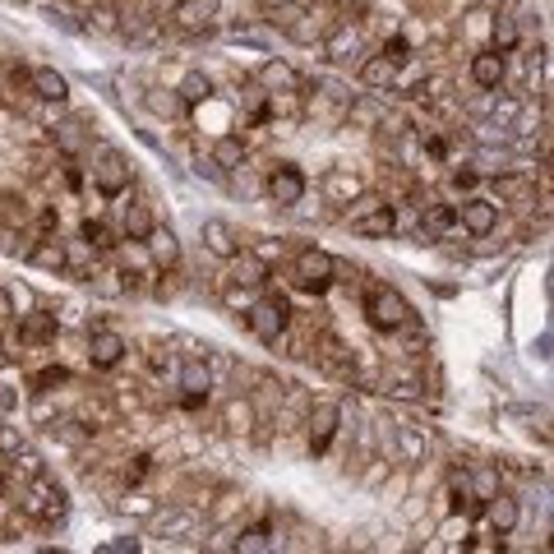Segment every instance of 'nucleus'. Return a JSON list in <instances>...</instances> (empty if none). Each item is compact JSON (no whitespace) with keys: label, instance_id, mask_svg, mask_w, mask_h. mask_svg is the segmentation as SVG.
Segmentation results:
<instances>
[{"label":"nucleus","instance_id":"1","mask_svg":"<svg viewBox=\"0 0 554 554\" xmlns=\"http://www.w3.org/2000/svg\"><path fill=\"white\" fill-rule=\"evenodd\" d=\"M361 310H365V319H370V328H379V333H398L402 324L416 319V310L407 305V296H402L398 287H388V282H379V287L365 291Z\"/></svg>","mask_w":554,"mask_h":554},{"label":"nucleus","instance_id":"2","mask_svg":"<svg viewBox=\"0 0 554 554\" xmlns=\"http://www.w3.org/2000/svg\"><path fill=\"white\" fill-rule=\"evenodd\" d=\"M291 282L301 291H310V296H328L333 282H338V259L328 250H319V245H305V250L291 259Z\"/></svg>","mask_w":554,"mask_h":554},{"label":"nucleus","instance_id":"3","mask_svg":"<svg viewBox=\"0 0 554 554\" xmlns=\"http://www.w3.org/2000/svg\"><path fill=\"white\" fill-rule=\"evenodd\" d=\"M291 301L287 296H277V291H268V296H254V305L250 310L241 314V324L250 328L254 338L264 342V347H273L277 342V333H282V328H291Z\"/></svg>","mask_w":554,"mask_h":554},{"label":"nucleus","instance_id":"4","mask_svg":"<svg viewBox=\"0 0 554 554\" xmlns=\"http://www.w3.org/2000/svg\"><path fill=\"white\" fill-rule=\"evenodd\" d=\"M88 176H93L97 194H107V199H121V194L130 190V181H134V167H130V157H125L116 144H97Z\"/></svg>","mask_w":554,"mask_h":554},{"label":"nucleus","instance_id":"5","mask_svg":"<svg viewBox=\"0 0 554 554\" xmlns=\"http://www.w3.org/2000/svg\"><path fill=\"white\" fill-rule=\"evenodd\" d=\"M125 351H130V342H125L116 328H107V324L84 328V356L93 370H116V365L125 361Z\"/></svg>","mask_w":554,"mask_h":554},{"label":"nucleus","instance_id":"6","mask_svg":"<svg viewBox=\"0 0 554 554\" xmlns=\"http://www.w3.org/2000/svg\"><path fill=\"white\" fill-rule=\"evenodd\" d=\"M14 338L24 342V347H56V338H61V319H56V310H37V305H28V310L14 319Z\"/></svg>","mask_w":554,"mask_h":554},{"label":"nucleus","instance_id":"7","mask_svg":"<svg viewBox=\"0 0 554 554\" xmlns=\"http://www.w3.org/2000/svg\"><path fill=\"white\" fill-rule=\"evenodd\" d=\"M305 190H310V181H305V171H301V167H291V162H277V167H268V176H264V194L273 199L277 208L301 204Z\"/></svg>","mask_w":554,"mask_h":554},{"label":"nucleus","instance_id":"8","mask_svg":"<svg viewBox=\"0 0 554 554\" xmlns=\"http://www.w3.org/2000/svg\"><path fill=\"white\" fill-rule=\"evenodd\" d=\"M333 24H338V10H333V5H301L287 28V37L301 42V47H314V42H324Z\"/></svg>","mask_w":554,"mask_h":554},{"label":"nucleus","instance_id":"9","mask_svg":"<svg viewBox=\"0 0 554 554\" xmlns=\"http://www.w3.org/2000/svg\"><path fill=\"white\" fill-rule=\"evenodd\" d=\"M458 227L467 231L471 241L494 236V227H499V204H494V199H485V194H467V199L458 204Z\"/></svg>","mask_w":554,"mask_h":554},{"label":"nucleus","instance_id":"10","mask_svg":"<svg viewBox=\"0 0 554 554\" xmlns=\"http://www.w3.org/2000/svg\"><path fill=\"white\" fill-rule=\"evenodd\" d=\"M338 425H342V402H310V407H305V434H310V453H314V458L333 444Z\"/></svg>","mask_w":554,"mask_h":554},{"label":"nucleus","instance_id":"11","mask_svg":"<svg viewBox=\"0 0 554 554\" xmlns=\"http://www.w3.org/2000/svg\"><path fill=\"white\" fill-rule=\"evenodd\" d=\"M153 536H162V541H176V536H208V522H204V513L194 504H185V508H157L153 513Z\"/></svg>","mask_w":554,"mask_h":554},{"label":"nucleus","instance_id":"12","mask_svg":"<svg viewBox=\"0 0 554 554\" xmlns=\"http://www.w3.org/2000/svg\"><path fill=\"white\" fill-rule=\"evenodd\" d=\"M199 241H204V250L213 254V259H222V264H227V259H236V254H241L245 236L231 227L227 217H204V222H199Z\"/></svg>","mask_w":554,"mask_h":554},{"label":"nucleus","instance_id":"13","mask_svg":"<svg viewBox=\"0 0 554 554\" xmlns=\"http://www.w3.org/2000/svg\"><path fill=\"white\" fill-rule=\"evenodd\" d=\"M467 74H471V84L481 88V93H499V88H504V79H508V51L481 47L476 56H471Z\"/></svg>","mask_w":554,"mask_h":554},{"label":"nucleus","instance_id":"14","mask_svg":"<svg viewBox=\"0 0 554 554\" xmlns=\"http://www.w3.org/2000/svg\"><path fill=\"white\" fill-rule=\"evenodd\" d=\"M319 47H324L328 61H351V56H365V33H361V24L338 19V24L328 28V37L319 42Z\"/></svg>","mask_w":554,"mask_h":554},{"label":"nucleus","instance_id":"15","mask_svg":"<svg viewBox=\"0 0 554 554\" xmlns=\"http://www.w3.org/2000/svg\"><path fill=\"white\" fill-rule=\"evenodd\" d=\"M347 227L356 231V236H365V241H388V236L398 231V208L384 199V204L365 208L361 217H347Z\"/></svg>","mask_w":554,"mask_h":554},{"label":"nucleus","instance_id":"16","mask_svg":"<svg viewBox=\"0 0 554 554\" xmlns=\"http://www.w3.org/2000/svg\"><path fill=\"white\" fill-rule=\"evenodd\" d=\"M171 19H176L185 33H213V24L222 19V0H176Z\"/></svg>","mask_w":554,"mask_h":554},{"label":"nucleus","instance_id":"17","mask_svg":"<svg viewBox=\"0 0 554 554\" xmlns=\"http://www.w3.org/2000/svg\"><path fill=\"white\" fill-rule=\"evenodd\" d=\"M490 199L499 208L504 204H531V194H536V181H531L527 171H494L490 176Z\"/></svg>","mask_w":554,"mask_h":554},{"label":"nucleus","instance_id":"18","mask_svg":"<svg viewBox=\"0 0 554 554\" xmlns=\"http://www.w3.org/2000/svg\"><path fill=\"white\" fill-rule=\"evenodd\" d=\"M28 93H33L37 102L65 107V102H70V79H65L61 70H51V65H37V70H28Z\"/></svg>","mask_w":554,"mask_h":554},{"label":"nucleus","instance_id":"19","mask_svg":"<svg viewBox=\"0 0 554 554\" xmlns=\"http://www.w3.org/2000/svg\"><path fill=\"white\" fill-rule=\"evenodd\" d=\"M458 231V204H421V245H434L439 236Z\"/></svg>","mask_w":554,"mask_h":554},{"label":"nucleus","instance_id":"20","mask_svg":"<svg viewBox=\"0 0 554 554\" xmlns=\"http://www.w3.org/2000/svg\"><path fill=\"white\" fill-rule=\"evenodd\" d=\"M254 84L264 88V93H296V88H305V79H301V70L287 61H264L254 70Z\"/></svg>","mask_w":554,"mask_h":554},{"label":"nucleus","instance_id":"21","mask_svg":"<svg viewBox=\"0 0 554 554\" xmlns=\"http://www.w3.org/2000/svg\"><path fill=\"white\" fill-rule=\"evenodd\" d=\"M227 282H241V287H268V282H273V268L241 245V254L227 259Z\"/></svg>","mask_w":554,"mask_h":554},{"label":"nucleus","instance_id":"22","mask_svg":"<svg viewBox=\"0 0 554 554\" xmlns=\"http://www.w3.org/2000/svg\"><path fill=\"white\" fill-rule=\"evenodd\" d=\"M356 79H361V88H370V93H388L393 79H398V65L388 61V56H379V51H365Z\"/></svg>","mask_w":554,"mask_h":554},{"label":"nucleus","instance_id":"23","mask_svg":"<svg viewBox=\"0 0 554 554\" xmlns=\"http://www.w3.org/2000/svg\"><path fill=\"white\" fill-rule=\"evenodd\" d=\"M84 277H88V291H93L97 301H121V296H130V287H125V273L116 264H93Z\"/></svg>","mask_w":554,"mask_h":554},{"label":"nucleus","instance_id":"24","mask_svg":"<svg viewBox=\"0 0 554 554\" xmlns=\"http://www.w3.org/2000/svg\"><path fill=\"white\" fill-rule=\"evenodd\" d=\"M24 259L37 268V273H65V241L61 236H37L24 250Z\"/></svg>","mask_w":554,"mask_h":554},{"label":"nucleus","instance_id":"25","mask_svg":"<svg viewBox=\"0 0 554 554\" xmlns=\"http://www.w3.org/2000/svg\"><path fill=\"white\" fill-rule=\"evenodd\" d=\"M222 425H227V434H236V439H245V434L259 430V411H254V398H227L222 402Z\"/></svg>","mask_w":554,"mask_h":554},{"label":"nucleus","instance_id":"26","mask_svg":"<svg viewBox=\"0 0 554 554\" xmlns=\"http://www.w3.org/2000/svg\"><path fill=\"white\" fill-rule=\"evenodd\" d=\"M144 250H148V259H153V268H176V264H181V241H176V231H171V227L148 231Z\"/></svg>","mask_w":554,"mask_h":554},{"label":"nucleus","instance_id":"27","mask_svg":"<svg viewBox=\"0 0 554 554\" xmlns=\"http://www.w3.org/2000/svg\"><path fill=\"white\" fill-rule=\"evenodd\" d=\"M481 518H490V527H494V536H508V531H518V518H522V508H518V499L513 494H494V499H485V513Z\"/></svg>","mask_w":554,"mask_h":554},{"label":"nucleus","instance_id":"28","mask_svg":"<svg viewBox=\"0 0 554 554\" xmlns=\"http://www.w3.org/2000/svg\"><path fill=\"white\" fill-rule=\"evenodd\" d=\"M393 439H398L402 467H421L425 453H430V434L416 430V425H398V430H393Z\"/></svg>","mask_w":554,"mask_h":554},{"label":"nucleus","instance_id":"29","mask_svg":"<svg viewBox=\"0 0 554 554\" xmlns=\"http://www.w3.org/2000/svg\"><path fill=\"white\" fill-rule=\"evenodd\" d=\"M361 190H365V181H361V176H351L347 167H333L324 176V199H328V204H342V208H347Z\"/></svg>","mask_w":554,"mask_h":554},{"label":"nucleus","instance_id":"30","mask_svg":"<svg viewBox=\"0 0 554 554\" xmlns=\"http://www.w3.org/2000/svg\"><path fill=\"white\" fill-rule=\"evenodd\" d=\"M217 162V171L227 176V171H236L241 162H250V148H245V139L241 134H217L213 139V153H208Z\"/></svg>","mask_w":554,"mask_h":554},{"label":"nucleus","instance_id":"31","mask_svg":"<svg viewBox=\"0 0 554 554\" xmlns=\"http://www.w3.org/2000/svg\"><path fill=\"white\" fill-rule=\"evenodd\" d=\"M176 384H181V393H213V370H208L204 356H185V365L176 370Z\"/></svg>","mask_w":554,"mask_h":554},{"label":"nucleus","instance_id":"32","mask_svg":"<svg viewBox=\"0 0 554 554\" xmlns=\"http://www.w3.org/2000/svg\"><path fill=\"white\" fill-rule=\"evenodd\" d=\"M153 227H157L153 208H148V204H125V213H121V231H125V241H144V236H148Z\"/></svg>","mask_w":554,"mask_h":554},{"label":"nucleus","instance_id":"33","mask_svg":"<svg viewBox=\"0 0 554 554\" xmlns=\"http://www.w3.org/2000/svg\"><path fill=\"white\" fill-rule=\"evenodd\" d=\"M84 241L93 245L97 254H111L116 245L125 241V231H116L111 222H102V217H88V222H84Z\"/></svg>","mask_w":554,"mask_h":554},{"label":"nucleus","instance_id":"34","mask_svg":"<svg viewBox=\"0 0 554 554\" xmlns=\"http://www.w3.org/2000/svg\"><path fill=\"white\" fill-rule=\"evenodd\" d=\"M70 365H42V370L28 379V393H61V388H70Z\"/></svg>","mask_w":554,"mask_h":554},{"label":"nucleus","instance_id":"35","mask_svg":"<svg viewBox=\"0 0 554 554\" xmlns=\"http://www.w3.org/2000/svg\"><path fill=\"white\" fill-rule=\"evenodd\" d=\"M504 490V481H499V467H476L467 476V494L476 499V504H485V499H494V494Z\"/></svg>","mask_w":554,"mask_h":554},{"label":"nucleus","instance_id":"36","mask_svg":"<svg viewBox=\"0 0 554 554\" xmlns=\"http://www.w3.org/2000/svg\"><path fill=\"white\" fill-rule=\"evenodd\" d=\"M518 42H522L518 19H513V14H494V19H490V47L494 51H513Z\"/></svg>","mask_w":554,"mask_h":554},{"label":"nucleus","instance_id":"37","mask_svg":"<svg viewBox=\"0 0 554 554\" xmlns=\"http://www.w3.org/2000/svg\"><path fill=\"white\" fill-rule=\"evenodd\" d=\"M176 93H181L190 107H199V102H208V97H213V79H208L204 70H185L181 84H176Z\"/></svg>","mask_w":554,"mask_h":554},{"label":"nucleus","instance_id":"38","mask_svg":"<svg viewBox=\"0 0 554 554\" xmlns=\"http://www.w3.org/2000/svg\"><path fill=\"white\" fill-rule=\"evenodd\" d=\"M97 264V250L88 241H65V273H88Z\"/></svg>","mask_w":554,"mask_h":554},{"label":"nucleus","instance_id":"39","mask_svg":"<svg viewBox=\"0 0 554 554\" xmlns=\"http://www.w3.org/2000/svg\"><path fill=\"white\" fill-rule=\"evenodd\" d=\"M148 107H153L157 116H171V121H181L185 111H190V102H185V97L171 88V93H148Z\"/></svg>","mask_w":554,"mask_h":554},{"label":"nucleus","instance_id":"40","mask_svg":"<svg viewBox=\"0 0 554 554\" xmlns=\"http://www.w3.org/2000/svg\"><path fill=\"white\" fill-rule=\"evenodd\" d=\"M84 144H88V134H84V125H79V121L56 125V148H61L65 157H74V153H79Z\"/></svg>","mask_w":554,"mask_h":554},{"label":"nucleus","instance_id":"41","mask_svg":"<svg viewBox=\"0 0 554 554\" xmlns=\"http://www.w3.org/2000/svg\"><path fill=\"white\" fill-rule=\"evenodd\" d=\"M379 56H388V61L398 65V70H402V65H411V61H416V51H411V42H407L402 33L384 37V42H379Z\"/></svg>","mask_w":554,"mask_h":554},{"label":"nucleus","instance_id":"42","mask_svg":"<svg viewBox=\"0 0 554 554\" xmlns=\"http://www.w3.org/2000/svg\"><path fill=\"white\" fill-rule=\"evenodd\" d=\"M254 296H259V287H241V282H227V287H222V305H227V310H250L254 305Z\"/></svg>","mask_w":554,"mask_h":554},{"label":"nucleus","instance_id":"43","mask_svg":"<svg viewBox=\"0 0 554 554\" xmlns=\"http://www.w3.org/2000/svg\"><path fill=\"white\" fill-rule=\"evenodd\" d=\"M93 24L88 28H97V33H121V14L111 10V5H93V14H88Z\"/></svg>","mask_w":554,"mask_h":554},{"label":"nucleus","instance_id":"44","mask_svg":"<svg viewBox=\"0 0 554 554\" xmlns=\"http://www.w3.org/2000/svg\"><path fill=\"white\" fill-rule=\"evenodd\" d=\"M245 250L259 254V259H264L268 268H277L282 259H287V245H282V241H254V245H245Z\"/></svg>","mask_w":554,"mask_h":554},{"label":"nucleus","instance_id":"45","mask_svg":"<svg viewBox=\"0 0 554 554\" xmlns=\"http://www.w3.org/2000/svg\"><path fill=\"white\" fill-rule=\"evenodd\" d=\"M19 448H24V434H19V425H0V458L10 462Z\"/></svg>","mask_w":554,"mask_h":554},{"label":"nucleus","instance_id":"46","mask_svg":"<svg viewBox=\"0 0 554 554\" xmlns=\"http://www.w3.org/2000/svg\"><path fill=\"white\" fill-rule=\"evenodd\" d=\"M388 398H402V402H421L425 398V384L421 379H402V384H393V388H384Z\"/></svg>","mask_w":554,"mask_h":554},{"label":"nucleus","instance_id":"47","mask_svg":"<svg viewBox=\"0 0 554 554\" xmlns=\"http://www.w3.org/2000/svg\"><path fill=\"white\" fill-rule=\"evenodd\" d=\"M448 185H453V190H462V194H471L476 185H481V171H476V167H458L453 176H448Z\"/></svg>","mask_w":554,"mask_h":554},{"label":"nucleus","instance_id":"48","mask_svg":"<svg viewBox=\"0 0 554 554\" xmlns=\"http://www.w3.org/2000/svg\"><path fill=\"white\" fill-rule=\"evenodd\" d=\"M19 319V305H14V296H10V287H0V333Z\"/></svg>","mask_w":554,"mask_h":554},{"label":"nucleus","instance_id":"49","mask_svg":"<svg viewBox=\"0 0 554 554\" xmlns=\"http://www.w3.org/2000/svg\"><path fill=\"white\" fill-rule=\"evenodd\" d=\"M148 471H153V462H148L144 453H139V458H130V467H125V485H139Z\"/></svg>","mask_w":554,"mask_h":554},{"label":"nucleus","instance_id":"50","mask_svg":"<svg viewBox=\"0 0 554 554\" xmlns=\"http://www.w3.org/2000/svg\"><path fill=\"white\" fill-rule=\"evenodd\" d=\"M444 536H448V541H462V545H467V518H462V513H453V518L444 522Z\"/></svg>","mask_w":554,"mask_h":554},{"label":"nucleus","instance_id":"51","mask_svg":"<svg viewBox=\"0 0 554 554\" xmlns=\"http://www.w3.org/2000/svg\"><path fill=\"white\" fill-rule=\"evenodd\" d=\"M139 545H144V541H139V536H121V541L102 545V554H134V550H139Z\"/></svg>","mask_w":554,"mask_h":554},{"label":"nucleus","instance_id":"52","mask_svg":"<svg viewBox=\"0 0 554 554\" xmlns=\"http://www.w3.org/2000/svg\"><path fill=\"white\" fill-rule=\"evenodd\" d=\"M181 407L185 411H204L208 407V393H181Z\"/></svg>","mask_w":554,"mask_h":554},{"label":"nucleus","instance_id":"53","mask_svg":"<svg viewBox=\"0 0 554 554\" xmlns=\"http://www.w3.org/2000/svg\"><path fill=\"white\" fill-rule=\"evenodd\" d=\"M476 5H481V10H499V5H504V0H476Z\"/></svg>","mask_w":554,"mask_h":554}]
</instances>
